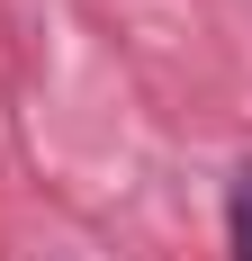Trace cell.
I'll return each instance as SVG.
<instances>
[{
	"mask_svg": "<svg viewBox=\"0 0 252 261\" xmlns=\"http://www.w3.org/2000/svg\"><path fill=\"white\" fill-rule=\"evenodd\" d=\"M225 234H234V261H252V162L234 180V207H225Z\"/></svg>",
	"mask_w": 252,
	"mask_h": 261,
	"instance_id": "1",
	"label": "cell"
}]
</instances>
